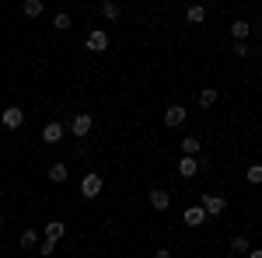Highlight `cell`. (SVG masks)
Segmentation results:
<instances>
[{
	"label": "cell",
	"mask_w": 262,
	"mask_h": 258,
	"mask_svg": "<svg viewBox=\"0 0 262 258\" xmlns=\"http://www.w3.org/2000/svg\"><path fill=\"white\" fill-rule=\"evenodd\" d=\"M101 185H105V178H101L98 171H88L81 178V196L84 199H98L101 196Z\"/></svg>",
	"instance_id": "6da1fadb"
},
{
	"label": "cell",
	"mask_w": 262,
	"mask_h": 258,
	"mask_svg": "<svg viewBox=\"0 0 262 258\" xmlns=\"http://www.w3.org/2000/svg\"><path fill=\"white\" fill-rule=\"evenodd\" d=\"M200 206L206 209V217H224L227 199H224V196H213V192H206V196H200Z\"/></svg>",
	"instance_id": "7a4b0ae2"
},
{
	"label": "cell",
	"mask_w": 262,
	"mask_h": 258,
	"mask_svg": "<svg viewBox=\"0 0 262 258\" xmlns=\"http://www.w3.org/2000/svg\"><path fill=\"white\" fill-rule=\"evenodd\" d=\"M91 129H95V119H91L88 112H77V115L70 119V133H74L77 139H84L88 133H91Z\"/></svg>",
	"instance_id": "3957f363"
},
{
	"label": "cell",
	"mask_w": 262,
	"mask_h": 258,
	"mask_svg": "<svg viewBox=\"0 0 262 258\" xmlns=\"http://www.w3.org/2000/svg\"><path fill=\"white\" fill-rule=\"evenodd\" d=\"M185 119H189L185 105H168V108H164V126H168V129H175V126H182Z\"/></svg>",
	"instance_id": "277c9868"
},
{
	"label": "cell",
	"mask_w": 262,
	"mask_h": 258,
	"mask_svg": "<svg viewBox=\"0 0 262 258\" xmlns=\"http://www.w3.org/2000/svg\"><path fill=\"white\" fill-rule=\"evenodd\" d=\"M63 133H67V129H63V122H46V126H42V143H49V147H56V143H60L63 139Z\"/></svg>",
	"instance_id": "5b68a950"
},
{
	"label": "cell",
	"mask_w": 262,
	"mask_h": 258,
	"mask_svg": "<svg viewBox=\"0 0 262 258\" xmlns=\"http://www.w3.org/2000/svg\"><path fill=\"white\" fill-rule=\"evenodd\" d=\"M91 53H105L108 49V32L105 28H95V32H88V42H84Z\"/></svg>",
	"instance_id": "8992f818"
},
{
	"label": "cell",
	"mask_w": 262,
	"mask_h": 258,
	"mask_svg": "<svg viewBox=\"0 0 262 258\" xmlns=\"http://www.w3.org/2000/svg\"><path fill=\"white\" fill-rule=\"evenodd\" d=\"M21 122H25V112L14 108V105L0 112V126H4V129H21Z\"/></svg>",
	"instance_id": "52a82bcc"
},
{
	"label": "cell",
	"mask_w": 262,
	"mask_h": 258,
	"mask_svg": "<svg viewBox=\"0 0 262 258\" xmlns=\"http://www.w3.org/2000/svg\"><path fill=\"white\" fill-rule=\"evenodd\" d=\"M182 220H185V227H203V223H206V209L196 202V206H189V209L182 213Z\"/></svg>",
	"instance_id": "ba28073f"
},
{
	"label": "cell",
	"mask_w": 262,
	"mask_h": 258,
	"mask_svg": "<svg viewBox=\"0 0 262 258\" xmlns=\"http://www.w3.org/2000/svg\"><path fill=\"white\" fill-rule=\"evenodd\" d=\"M150 206H154L158 213H164V209L171 206V192H168V189H150Z\"/></svg>",
	"instance_id": "9c48e42d"
},
{
	"label": "cell",
	"mask_w": 262,
	"mask_h": 258,
	"mask_svg": "<svg viewBox=\"0 0 262 258\" xmlns=\"http://www.w3.org/2000/svg\"><path fill=\"white\" fill-rule=\"evenodd\" d=\"M67 234V223L63 220H53V223H46V230H42V238L46 241H60Z\"/></svg>",
	"instance_id": "30bf717a"
},
{
	"label": "cell",
	"mask_w": 262,
	"mask_h": 258,
	"mask_svg": "<svg viewBox=\"0 0 262 258\" xmlns=\"http://www.w3.org/2000/svg\"><path fill=\"white\" fill-rule=\"evenodd\" d=\"M46 175H49L53 185H63V181L70 178V168H67V164H49V171H46Z\"/></svg>",
	"instance_id": "8fae6325"
},
{
	"label": "cell",
	"mask_w": 262,
	"mask_h": 258,
	"mask_svg": "<svg viewBox=\"0 0 262 258\" xmlns=\"http://www.w3.org/2000/svg\"><path fill=\"white\" fill-rule=\"evenodd\" d=\"M231 35H234V42H245L248 35H252V25L245 18H238V21H231Z\"/></svg>",
	"instance_id": "7c38bea8"
},
{
	"label": "cell",
	"mask_w": 262,
	"mask_h": 258,
	"mask_svg": "<svg viewBox=\"0 0 262 258\" xmlns=\"http://www.w3.org/2000/svg\"><path fill=\"white\" fill-rule=\"evenodd\" d=\"M196 171H200V160L196 157H182L179 160V175L182 178H196Z\"/></svg>",
	"instance_id": "4fadbf2b"
},
{
	"label": "cell",
	"mask_w": 262,
	"mask_h": 258,
	"mask_svg": "<svg viewBox=\"0 0 262 258\" xmlns=\"http://www.w3.org/2000/svg\"><path fill=\"white\" fill-rule=\"evenodd\" d=\"M39 230H32V227H28V230H21V238H18V244L21 248H25V251H32V248H39Z\"/></svg>",
	"instance_id": "5bb4252c"
},
{
	"label": "cell",
	"mask_w": 262,
	"mask_h": 258,
	"mask_svg": "<svg viewBox=\"0 0 262 258\" xmlns=\"http://www.w3.org/2000/svg\"><path fill=\"white\" fill-rule=\"evenodd\" d=\"M200 147H203L200 136H185V139H182V157H196V154H200Z\"/></svg>",
	"instance_id": "9a60e30c"
},
{
	"label": "cell",
	"mask_w": 262,
	"mask_h": 258,
	"mask_svg": "<svg viewBox=\"0 0 262 258\" xmlns=\"http://www.w3.org/2000/svg\"><path fill=\"white\" fill-rule=\"evenodd\" d=\"M42 11H46L42 0H25V4H21V14H25V18H39Z\"/></svg>",
	"instance_id": "2e32d148"
},
{
	"label": "cell",
	"mask_w": 262,
	"mask_h": 258,
	"mask_svg": "<svg viewBox=\"0 0 262 258\" xmlns=\"http://www.w3.org/2000/svg\"><path fill=\"white\" fill-rule=\"evenodd\" d=\"M217 98H221V91H217V87H203V91H200V105H203V108H213Z\"/></svg>",
	"instance_id": "e0dca14e"
},
{
	"label": "cell",
	"mask_w": 262,
	"mask_h": 258,
	"mask_svg": "<svg viewBox=\"0 0 262 258\" xmlns=\"http://www.w3.org/2000/svg\"><path fill=\"white\" fill-rule=\"evenodd\" d=\"M185 18H189V25H203V21H206V7H200V4H196V7H189V11H185Z\"/></svg>",
	"instance_id": "ac0fdd59"
},
{
	"label": "cell",
	"mask_w": 262,
	"mask_h": 258,
	"mask_svg": "<svg viewBox=\"0 0 262 258\" xmlns=\"http://www.w3.org/2000/svg\"><path fill=\"white\" fill-rule=\"evenodd\" d=\"M245 181H248V185H262V164H252V168L245 171Z\"/></svg>",
	"instance_id": "d6986e66"
},
{
	"label": "cell",
	"mask_w": 262,
	"mask_h": 258,
	"mask_svg": "<svg viewBox=\"0 0 262 258\" xmlns=\"http://www.w3.org/2000/svg\"><path fill=\"white\" fill-rule=\"evenodd\" d=\"M101 14H105L108 21H119L122 11H119V4H101Z\"/></svg>",
	"instance_id": "ffe728a7"
},
{
	"label": "cell",
	"mask_w": 262,
	"mask_h": 258,
	"mask_svg": "<svg viewBox=\"0 0 262 258\" xmlns=\"http://www.w3.org/2000/svg\"><path fill=\"white\" fill-rule=\"evenodd\" d=\"M231 251H252V244H248V238H231Z\"/></svg>",
	"instance_id": "44dd1931"
},
{
	"label": "cell",
	"mask_w": 262,
	"mask_h": 258,
	"mask_svg": "<svg viewBox=\"0 0 262 258\" xmlns=\"http://www.w3.org/2000/svg\"><path fill=\"white\" fill-rule=\"evenodd\" d=\"M53 28H56V32H67V28H70V14H56V18H53Z\"/></svg>",
	"instance_id": "7402d4cb"
},
{
	"label": "cell",
	"mask_w": 262,
	"mask_h": 258,
	"mask_svg": "<svg viewBox=\"0 0 262 258\" xmlns=\"http://www.w3.org/2000/svg\"><path fill=\"white\" fill-rule=\"evenodd\" d=\"M53 251H56V241H46V238H42V241H39V255H42V258H49Z\"/></svg>",
	"instance_id": "603a6c76"
},
{
	"label": "cell",
	"mask_w": 262,
	"mask_h": 258,
	"mask_svg": "<svg viewBox=\"0 0 262 258\" xmlns=\"http://www.w3.org/2000/svg\"><path fill=\"white\" fill-rule=\"evenodd\" d=\"M234 56H248V42H234Z\"/></svg>",
	"instance_id": "cb8c5ba5"
},
{
	"label": "cell",
	"mask_w": 262,
	"mask_h": 258,
	"mask_svg": "<svg viewBox=\"0 0 262 258\" xmlns=\"http://www.w3.org/2000/svg\"><path fill=\"white\" fill-rule=\"evenodd\" d=\"M154 258H175V255H171L168 248H161V251H154Z\"/></svg>",
	"instance_id": "d4e9b609"
},
{
	"label": "cell",
	"mask_w": 262,
	"mask_h": 258,
	"mask_svg": "<svg viewBox=\"0 0 262 258\" xmlns=\"http://www.w3.org/2000/svg\"><path fill=\"white\" fill-rule=\"evenodd\" d=\"M248 258H262V248H252V251H248Z\"/></svg>",
	"instance_id": "484cf974"
},
{
	"label": "cell",
	"mask_w": 262,
	"mask_h": 258,
	"mask_svg": "<svg viewBox=\"0 0 262 258\" xmlns=\"http://www.w3.org/2000/svg\"><path fill=\"white\" fill-rule=\"evenodd\" d=\"M0 227H4V217H0Z\"/></svg>",
	"instance_id": "4316f807"
},
{
	"label": "cell",
	"mask_w": 262,
	"mask_h": 258,
	"mask_svg": "<svg viewBox=\"0 0 262 258\" xmlns=\"http://www.w3.org/2000/svg\"><path fill=\"white\" fill-rule=\"evenodd\" d=\"M0 112H4V105H0Z\"/></svg>",
	"instance_id": "83f0119b"
},
{
	"label": "cell",
	"mask_w": 262,
	"mask_h": 258,
	"mask_svg": "<svg viewBox=\"0 0 262 258\" xmlns=\"http://www.w3.org/2000/svg\"><path fill=\"white\" fill-rule=\"evenodd\" d=\"M0 196H4V192H0Z\"/></svg>",
	"instance_id": "f1b7e54d"
},
{
	"label": "cell",
	"mask_w": 262,
	"mask_h": 258,
	"mask_svg": "<svg viewBox=\"0 0 262 258\" xmlns=\"http://www.w3.org/2000/svg\"><path fill=\"white\" fill-rule=\"evenodd\" d=\"M259 53H262V49H259Z\"/></svg>",
	"instance_id": "f546056e"
}]
</instances>
